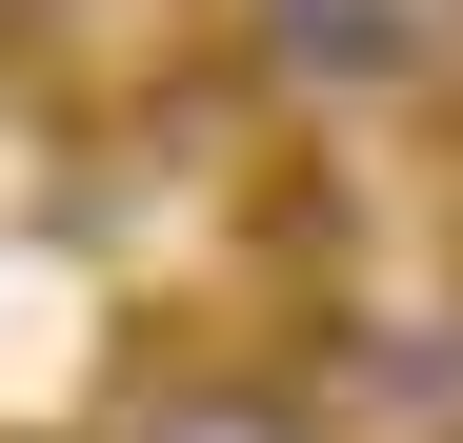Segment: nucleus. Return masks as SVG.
Instances as JSON below:
<instances>
[{"label":"nucleus","instance_id":"nucleus-1","mask_svg":"<svg viewBox=\"0 0 463 443\" xmlns=\"http://www.w3.org/2000/svg\"><path fill=\"white\" fill-rule=\"evenodd\" d=\"M463 0H262V81L302 101H383V81H423Z\"/></svg>","mask_w":463,"mask_h":443},{"label":"nucleus","instance_id":"nucleus-2","mask_svg":"<svg viewBox=\"0 0 463 443\" xmlns=\"http://www.w3.org/2000/svg\"><path fill=\"white\" fill-rule=\"evenodd\" d=\"M121 443H323V403L302 383H162V403H121Z\"/></svg>","mask_w":463,"mask_h":443},{"label":"nucleus","instance_id":"nucleus-3","mask_svg":"<svg viewBox=\"0 0 463 443\" xmlns=\"http://www.w3.org/2000/svg\"><path fill=\"white\" fill-rule=\"evenodd\" d=\"M21 21H41V0H0V61H21Z\"/></svg>","mask_w":463,"mask_h":443}]
</instances>
